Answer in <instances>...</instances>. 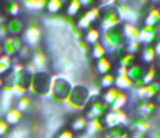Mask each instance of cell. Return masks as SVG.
Listing matches in <instances>:
<instances>
[{"label":"cell","instance_id":"obj_1","mask_svg":"<svg viewBox=\"0 0 160 138\" xmlns=\"http://www.w3.org/2000/svg\"><path fill=\"white\" fill-rule=\"evenodd\" d=\"M90 87L87 85V84H73V89H72L70 95H68L67 102H65V106H67V109L70 111H77V113H83L85 111V107L89 106L90 102Z\"/></svg>","mask_w":160,"mask_h":138},{"label":"cell","instance_id":"obj_2","mask_svg":"<svg viewBox=\"0 0 160 138\" xmlns=\"http://www.w3.org/2000/svg\"><path fill=\"white\" fill-rule=\"evenodd\" d=\"M51 82H53L51 72H34L28 94L31 97H39V99L48 97L49 90H51Z\"/></svg>","mask_w":160,"mask_h":138},{"label":"cell","instance_id":"obj_3","mask_svg":"<svg viewBox=\"0 0 160 138\" xmlns=\"http://www.w3.org/2000/svg\"><path fill=\"white\" fill-rule=\"evenodd\" d=\"M73 84L70 82V79L63 75H53V82H51V90H49V101L55 104H65L70 95Z\"/></svg>","mask_w":160,"mask_h":138},{"label":"cell","instance_id":"obj_4","mask_svg":"<svg viewBox=\"0 0 160 138\" xmlns=\"http://www.w3.org/2000/svg\"><path fill=\"white\" fill-rule=\"evenodd\" d=\"M101 43L104 44V48L108 49V53H111V51H114V49L121 48V46H126L128 39H126V36H124V33H123V28L118 26V28H112V29L102 33Z\"/></svg>","mask_w":160,"mask_h":138},{"label":"cell","instance_id":"obj_5","mask_svg":"<svg viewBox=\"0 0 160 138\" xmlns=\"http://www.w3.org/2000/svg\"><path fill=\"white\" fill-rule=\"evenodd\" d=\"M41 39H43V29H41L38 19H31L28 22V26H26L24 34H22V41H24V44L36 49V48H39Z\"/></svg>","mask_w":160,"mask_h":138},{"label":"cell","instance_id":"obj_6","mask_svg":"<svg viewBox=\"0 0 160 138\" xmlns=\"http://www.w3.org/2000/svg\"><path fill=\"white\" fill-rule=\"evenodd\" d=\"M101 14H102V10L99 9L97 5H94V7H90V9H87V10H82V14L75 19V22H77V26L85 33L87 29H90L96 24H99Z\"/></svg>","mask_w":160,"mask_h":138},{"label":"cell","instance_id":"obj_7","mask_svg":"<svg viewBox=\"0 0 160 138\" xmlns=\"http://www.w3.org/2000/svg\"><path fill=\"white\" fill-rule=\"evenodd\" d=\"M109 106L104 104V102L101 101V99H90L89 106L85 107V111H83V116L87 118V120H104L106 114L109 113Z\"/></svg>","mask_w":160,"mask_h":138},{"label":"cell","instance_id":"obj_8","mask_svg":"<svg viewBox=\"0 0 160 138\" xmlns=\"http://www.w3.org/2000/svg\"><path fill=\"white\" fill-rule=\"evenodd\" d=\"M114 9H116L118 15L121 17V21L123 22H131V24H138V15H136V7L135 3L131 2H121V0H116V5H114Z\"/></svg>","mask_w":160,"mask_h":138},{"label":"cell","instance_id":"obj_9","mask_svg":"<svg viewBox=\"0 0 160 138\" xmlns=\"http://www.w3.org/2000/svg\"><path fill=\"white\" fill-rule=\"evenodd\" d=\"M158 109H160V106L155 101H135V106H133L135 116L145 118V120L155 118V114L158 113Z\"/></svg>","mask_w":160,"mask_h":138},{"label":"cell","instance_id":"obj_10","mask_svg":"<svg viewBox=\"0 0 160 138\" xmlns=\"http://www.w3.org/2000/svg\"><path fill=\"white\" fill-rule=\"evenodd\" d=\"M121 24H123V21H121V17L118 15L116 9L112 7V9L102 10L97 28L101 29L102 33H104V31H109V29H112V28H118V26H121Z\"/></svg>","mask_w":160,"mask_h":138},{"label":"cell","instance_id":"obj_11","mask_svg":"<svg viewBox=\"0 0 160 138\" xmlns=\"http://www.w3.org/2000/svg\"><path fill=\"white\" fill-rule=\"evenodd\" d=\"M0 44H2V53L3 55H7L12 60H16L19 51H21L22 46H24V41H22V38H17V36H7Z\"/></svg>","mask_w":160,"mask_h":138},{"label":"cell","instance_id":"obj_12","mask_svg":"<svg viewBox=\"0 0 160 138\" xmlns=\"http://www.w3.org/2000/svg\"><path fill=\"white\" fill-rule=\"evenodd\" d=\"M147 70H148V67H147V65H143V63H140V61H136L135 65H131V67L126 70V77L131 80V84L135 85V89H138V87L143 85Z\"/></svg>","mask_w":160,"mask_h":138},{"label":"cell","instance_id":"obj_13","mask_svg":"<svg viewBox=\"0 0 160 138\" xmlns=\"http://www.w3.org/2000/svg\"><path fill=\"white\" fill-rule=\"evenodd\" d=\"M128 128L131 130V133H140V135H150L153 131V121L152 120H145V118H140V116H133L129 120V125Z\"/></svg>","mask_w":160,"mask_h":138},{"label":"cell","instance_id":"obj_14","mask_svg":"<svg viewBox=\"0 0 160 138\" xmlns=\"http://www.w3.org/2000/svg\"><path fill=\"white\" fill-rule=\"evenodd\" d=\"M129 120L131 116L128 111H109L104 118V123L108 128H114V126H128Z\"/></svg>","mask_w":160,"mask_h":138},{"label":"cell","instance_id":"obj_15","mask_svg":"<svg viewBox=\"0 0 160 138\" xmlns=\"http://www.w3.org/2000/svg\"><path fill=\"white\" fill-rule=\"evenodd\" d=\"M22 12H24L22 2H17V0H3V2H0V14L5 19L21 17Z\"/></svg>","mask_w":160,"mask_h":138},{"label":"cell","instance_id":"obj_16","mask_svg":"<svg viewBox=\"0 0 160 138\" xmlns=\"http://www.w3.org/2000/svg\"><path fill=\"white\" fill-rule=\"evenodd\" d=\"M160 90V84H148V85H142L138 89L133 90L136 101H155Z\"/></svg>","mask_w":160,"mask_h":138},{"label":"cell","instance_id":"obj_17","mask_svg":"<svg viewBox=\"0 0 160 138\" xmlns=\"http://www.w3.org/2000/svg\"><path fill=\"white\" fill-rule=\"evenodd\" d=\"M31 67L34 68V72H49V58L43 48H36L32 53V60H31Z\"/></svg>","mask_w":160,"mask_h":138},{"label":"cell","instance_id":"obj_18","mask_svg":"<svg viewBox=\"0 0 160 138\" xmlns=\"http://www.w3.org/2000/svg\"><path fill=\"white\" fill-rule=\"evenodd\" d=\"M5 29H7V34L9 36H17V38H22L26 31V21L22 17H14V19H5Z\"/></svg>","mask_w":160,"mask_h":138},{"label":"cell","instance_id":"obj_19","mask_svg":"<svg viewBox=\"0 0 160 138\" xmlns=\"http://www.w3.org/2000/svg\"><path fill=\"white\" fill-rule=\"evenodd\" d=\"M106 131H108V126H106L104 120H90L83 135L87 138H102Z\"/></svg>","mask_w":160,"mask_h":138},{"label":"cell","instance_id":"obj_20","mask_svg":"<svg viewBox=\"0 0 160 138\" xmlns=\"http://www.w3.org/2000/svg\"><path fill=\"white\" fill-rule=\"evenodd\" d=\"M158 29L155 28H148V26H140V38L138 41L142 43V46H153L158 41Z\"/></svg>","mask_w":160,"mask_h":138},{"label":"cell","instance_id":"obj_21","mask_svg":"<svg viewBox=\"0 0 160 138\" xmlns=\"http://www.w3.org/2000/svg\"><path fill=\"white\" fill-rule=\"evenodd\" d=\"M87 125H89V120H87L82 113H78L77 116L72 118L68 128H70L75 135H83V133H85V130H87Z\"/></svg>","mask_w":160,"mask_h":138},{"label":"cell","instance_id":"obj_22","mask_svg":"<svg viewBox=\"0 0 160 138\" xmlns=\"http://www.w3.org/2000/svg\"><path fill=\"white\" fill-rule=\"evenodd\" d=\"M3 120L7 121V125H9L10 128H16V126H19L22 123V120H24V113H21L16 106H12L5 114H3Z\"/></svg>","mask_w":160,"mask_h":138},{"label":"cell","instance_id":"obj_23","mask_svg":"<svg viewBox=\"0 0 160 138\" xmlns=\"http://www.w3.org/2000/svg\"><path fill=\"white\" fill-rule=\"evenodd\" d=\"M138 61L143 63V65H147V67L157 63V53H155L153 46H143L142 51H140V55H138Z\"/></svg>","mask_w":160,"mask_h":138},{"label":"cell","instance_id":"obj_24","mask_svg":"<svg viewBox=\"0 0 160 138\" xmlns=\"http://www.w3.org/2000/svg\"><path fill=\"white\" fill-rule=\"evenodd\" d=\"M112 70H114V60L109 55L104 56V58H101L99 61H96V74L99 77L112 74Z\"/></svg>","mask_w":160,"mask_h":138},{"label":"cell","instance_id":"obj_25","mask_svg":"<svg viewBox=\"0 0 160 138\" xmlns=\"http://www.w3.org/2000/svg\"><path fill=\"white\" fill-rule=\"evenodd\" d=\"M116 89L119 90H124V92H129V90H135V85L131 84V80L126 77V70L124 68H119L118 70V75H116Z\"/></svg>","mask_w":160,"mask_h":138},{"label":"cell","instance_id":"obj_26","mask_svg":"<svg viewBox=\"0 0 160 138\" xmlns=\"http://www.w3.org/2000/svg\"><path fill=\"white\" fill-rule=\"evenodd\" d=\"M101 39H102V31L99 29L97 26L87 29L85 34H83V41H85L90 48H92V46H96V44H99V43H101Z\"/></svg>","mask_w":160,"mask_h":138},{"label":"cell","instance_id":"obj_27","mask_svg":"<svg viewBox=\"0 0 160 138\" xmlns=\"http://www.w3.org/2000/svg\"><path fill=\"white\" fill-rule=\"evenodd\" d=\"M65 9H67V2L65 0H46V10L44 12H48L51 17H55V15L62 14Z\"/></svg>","mask_w":160,"mask_h":138},{"label":"cell","instance_id":"obj_28","mask_svg":"<svg viewBox=\"0 0 160 138\" xmlns=\"http://www.w3.org/2000/svg\"><path fill=\"white\" fill-rule=\"evenodd\" d=\"M142 26H148V28H155V29L160 28V12H158L157 5H153V7L150 9L148 15L143 19Z\"/></svg>","mask_w":160,"mask_h":138},{"label":"cell","instance_id":"obj_29","mask_svg":"<svg viewBox=\"0 0 160 138\" xmlns=\"http://www.w3.org/2000/svg\"><path fill=\"white\" fill-rule=\"evenodd\" d=\"M129 101H131V97H129V92L121 90L119 94H118L114 104L109 107V109H111V111H126V107L129 106Z\"/></svg>","mask_w":160,"mask_h":138},{"label":"cell","instance_id":"obj_30","mask_svg":"<svg viewBox=\"0 0 160 138\" xmlns=\"http://www.w3.org/2000/svg\"><path fill=\"white\" fill-rule=\"evenodd\" d=\"M131 136V130L128 126H114V128H108L104 138H129Z\"/></svg>","mask_w":160,"mask_h":138},{"label":"cell","instance_id":"obj_31","mask_svg":"<svg viewBox=\"0 0 160 138\" xmlns=\"http://www.w3.org/2000/svg\"><path fill=\"white\" fill-rule=\"evenodd\" d=\"M121 28H123V33H124V36H126L128 41H138V38H140V26L138 24L123 22Z\"/></svg>","mask_w":160,"mask_h":138},{"label":"cell","instance_id":"obj_32","mask_svg":"<svg viewBox=\"0 0 160 138\" xmlns=\"http://www.w3.org/2000/svg\"><path fill=\"white\" fill-rule=\"evenodd\" d=\"M82 3H80V0H70V2H67V9H65V15H67L68 19H77L80 14H82Z\"/></svg>","mask_w":160,"mask_h":138},{"label":"cell","instance_id":"obj_33","mask_svg":"<svg viewBox=\"0 0 160 138\" xmlns=\"http://www.w3.org/2000/svg\"><path fill=\"white\" fill-rule=\"evenodd\" d=\"M22 7H24V10L41 12V10H46V0H24Z\"/></svg>","mask_w":160,"mask_h":138},{"label":"cell","instance_id":"obj_34","mask_svg":"<svg viewBox=\"0 0 160 138\" xmlns=\"http://www.w3.org/2000/svg\"><path fill=\"white\" fill-rule=\"evenodd\" d=\"M97 80V84H99V87H101L102 90H108V89H112L114 85H116V74H108V75H102V77H99Z\"/></svg>","mask_w":160,"mask_h":138},{"label":"cell","instance_id":"obj_35","mask_svg":"<svg viewBox=\"0 0 160 138\" xmlns=\"http://www.w3.org/2000/svg\"><path fill=\"white\" fill-rule=\"evenodd\" d=\"M116 61H118V67H119V68H124V70H128L131 65H135L136 61H138V56H136V55H131V53L126 51L124 55H121Z\"/></svg>","mask_w":160,"mask_h":138},{"label":"cell","instance_id":"obj_36","mask_svg":"<svg viewBox=\"0 0 160 138\" xmlns=\"http://www.w3.org/2000/svg\"><path fill=\"white\" fill-rule=\"evenodd\" d=\"M119 92H121V90L116 89V87H112V89H108V90H102L101 101L111 107V106L114 104V101H116V97H118V94H119Z\"/></svg>","mask_w":160,"mask_h":138},{"label":"cell","instance_id":"obj_37","mask_svg":"<svg viewBox=\"0 0 160 138\" xmlns=\"http://www.w3.org/2000/svg\"><path fill=\"white\" fill-rule=\"evenodd\" d=\"M32 53H34V49L31 48V46L24 44V46H22V49L19 51V55H17L16 61H19V63H24V65L31 63V60H32Z\"/></svg>","mask_w":160,"mask_h":138},{"label":"cell","instance_id":"obj_38","mask_svg":"<svg viewBox=\"0 0 160 138\" xmlns=\"http://www.w3.org/2000/svg\"><path fill=\"white\" fill-rule=\"evenodd\" d=\"M14 63H16V60L9 58L7 55H0V77H5L7 74H9L10 70H12Z\"/></svg>","mask_w":160,"mask_h":138},{"label":"cell","instance_id":"obj_39","mask_svg":"<svg viewBox=\"0 0 160 138\" xmlns=\"http://www.w3.org/2000/svg\"><path fill=\"white\" fill-rule=\"evenodd\" d=\"M16 107L21 113H28L29 109L32 107V97L29 94L26 95H21V97H17V102H16Z\"/></svg>","mask_w":160,"mask_h":138},{"label":"cell","instance_id":"obj_40","mask_svg":"<svg viewBox=\"0 0 160 138\" xmlns=\"http://www.w3.org/2000/svg\"><path fill=\"white\" fill-rule=\"evenodd\" d=\"M108 55H109V53H108V49L104 48V44L99 43L96 46H92V51H90V60L99 61L101 58H104V56H108Z\"/></svg>","mask_w":160,"mask_h":138},{"label":"cell","instance_id":"obj_41","mask_svg":"<svg viewBox=\"0 0 160 138\" xmlns=\"http://www.w3.org/2000/svg\"><path fill=\"white\" fill-rule=\"evenodd\" d=\"M142 43L140 41H128L126 43V51L128 53H131V55H136L138 56L140 55V51H142Z\"/></svg>","mask_w":160,"mask_h":138},{"label":"cell","instance_id":"obj_42","mask_svg":"<svg viewBox=\"0 0 160 138\" xmlns=\"http://www.w3.org/2000/svg\"><path fill=\"white\" fill-rule=\"evenodd\" d=\"M53 138H77V135H75L73 131H72L68 126H65V128H62V130H58V133H56Z\"/></svg>","mask_w":160,"mask_h":138},{"label":"cell","instance_id":"obj_43","mask_svg":"<svg viewBox=\"0 0 160 138\" xmlns=\"http://www.w3.org/2000/svg\"><path fill=\"white\" fill-rule=\"evenodd\" d=\"M9 133H10V126L7 125V121L2 118V120H0V138L9 136Z\"/></svg>","mask_w":160,"mask_h":138},{"label":"cell","instance_id":"obj_44","mask_svg":"<svg viewBox=\"0 0 160 138\" xmlns=\"http://www.w3.org/2000/svg\"><path fill=\"white\" fill-rule=\"evenodd\" d=\"M78 46H80V49H82V51H83V53H85V55L90 58V51H92V48H90V46L87 44L83 39H80V41H78Z\"/></svg>","mask_w":160,"mask_h":138},{"label":"cell","instance_id":"obj_45","mask_svg":"<svg viewBox=\"0 0 160 138\" xmlns=\"http://www.w3.org/2000/svg\"><path fill=\"white\" fill-rule=\"evenodd\" d=\"M152 138H160V128H153V131L150 133Z\"/></svg>","mask_w":160,"mask_h":138},{"label":"cell","instance_id":"obj_46","mask_svg":"<svg viewBox=\"0 0 160 138\" xmlns=\"http://www.w3.org/2000/svg\"><path fill=\"white\" fill-rule=\"evenodd\" d=\"M153 48H155V53H157V58H160V39L153 44Z\"/></svg>","mask_w":160,"mask_h":138},{"label":"cell","instance_id":"obj_47","mask_svg":"<svg viewBox=\"0 0 160 138\" xmlns=\"http://www.w3.org/2000/svg\"><path fill=\"white\" fill-rule=\"evenodd\" d=\"M129 138H148L147 135H140V133H131V136Z\"/></svg>","mask_w":160,"mask_h":138},{"label":"cell","instance_id":"obj_48","mask_svg":"<svg viewBox=\"0 0 160 138\" xmlns=\"http://www.w3.org/2000/svg\"><path fill=\"white\" fill-rule=\"evenodd\" d=\"M3 90V77H0V92Z\"/></svg>","mask_w":160,"mask_h":138},{"label":"cell","instance_id":"obj_49","mask_svg":"<svg viewBox=\"0 0 160 138\" xmlns=\"http://www.w3.org/2000/svg\"><path fill=\"white\" fill-rule=\"evenodd\" d=\"M155 102L160 106V90H158V94H157V97H155Z\"/></svg>","mask_w":160,"mask_h":138},{"label":"cell","instance_id":"obj_50","mask_svg":"<svg viewBox=\"0 0 160 138\" xmlns=\"http://www.w3.org/2000/svg\"><path fill=\"white\" fill-rule=\"evenodd\" d=\"M3 22H5V17H3L2 14H0V24H3Z\"/></svg>","mask_w":160,"mask_h":138},{"label":"cell","instance_id":"obj_51","mask_svg":"<svg viewBox=\"0 0 160 138\" xmlns=\"http://www.w3.org/2000/svg\"><path fill=\"white\" fill-rule=\"evenodd\" d=\"M157 9H158V12H160V2L157 3Z\"/></svg>","mask_w":160,"mask_h":138},{"label":"cell","instance_id":"obj_52","mask_svg":"<svg viewBox=\"0 0 160 138\" xmlns=\"http://www.w3.org/2000/svg\"><path fill=\"white\" fill-rule=\"evenodd\" d=\"M0 55H2V44H0Z\"/></svg>","mask_w":160,"mask_h":138},{"label":"cell","instance_id":"obj_53","mask_svg":"<svg viewBox=\"0 0 160 138\" xmlns=\"http://www.w3.org/2000/svg\"><path fill=\"white\" fill-rule=\"evenodd\" d=\"M158 33H160V28H158Z\"/></svg>","mask_w":160,"mask_h":138},{"label":"cell","instance_id":"obj_54","mask_svg":"<svg viewBox=\"0 0 160 138\" xmlns=\"http://www.w3.org/2000/svg\"><path fill=\"white\" fill-rule=\"evenodd\" d=\"M102 138H104V136H102Z\"/></svg>","mask_w":160,"mask_h":138}]
</instances>
